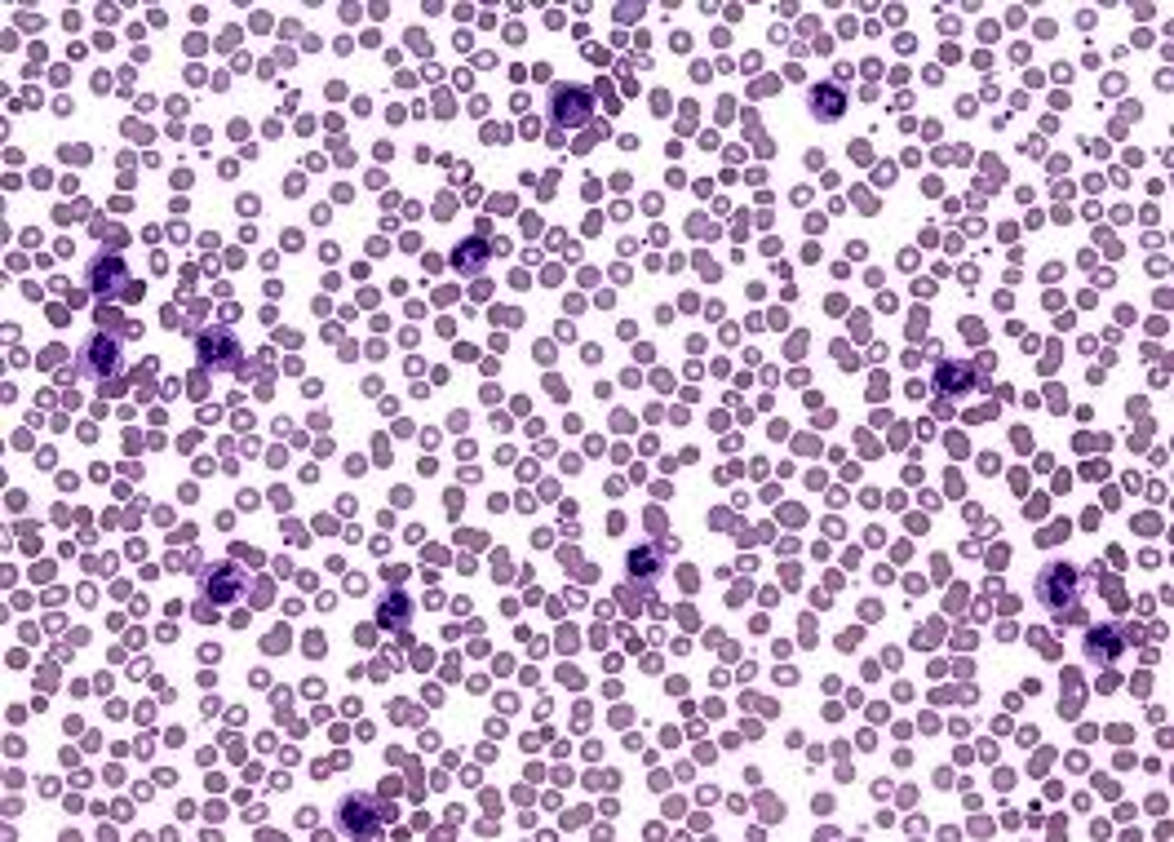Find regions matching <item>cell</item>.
<instances>
[{"instance_id": "6da1fadb", "label": "cell", "mask_w": 1174, "mask_h": 842, "mask_svg": "<svg viewBox=\"0 0 1174 842\" xmlns=\"http://www.w3.org/2000/svg\"><path fill=\"white\" fill-rule=\"evenodd\" d=\"M1077 594H1081V577H1077L1073 563H1050V568L1037 572V599H1042L1059 621H1086L1081 608L1073 603Z\"/></svg>"}, {"instance_id": "7a4b0ae2", "label": "cell", "mask_w": 1174, "mask_h": 842, "mask_svg": "<svg viewBox=\"0 0 1174 842\" xmlns=\"http://www.w3.org/2000/svg\"><path fill=\"white\" fill-rule=\"evenodd\" d=\"M125 368V351H120V337L111 333H89V342L80 346V373L94 377V382H111V377Z\"/></svg>"}, {"instance_id": "3957f363", "label": "cell", "mask_w": 1174, "mask_h": 842, "mask_svg": "<svg viewBox=\"0 0 1174 842\" xmlns=\"http://www.w3.org/2000/svg\"><path fill=\"white\" fill-rule=\"evenodd\" d=\"M594 98L585 85H554L550 89V125L554 129H581L590 125Z\"/></svg>"}, {"instance_id": "277c9868", "label": "cell", "mask_w": 1174, "mask_h": 842, "mask_svg": "<svg viewBox=\"0 0 1174 842\" xmlns=\"http://www.w3.org/2000/svg\"><path fill=\"white\" fill-rule=\"evenodd\" d=\"M89 289H94L102 302H111V297H138L142 289L138 284H129V266L120 253H102V258L89 262Z\"/></svg>"}, {"instance_id": "5b68a950", "label": "cell", "mask_w": 1174, "mask_h": 842, "mask_svg": "<svg viewBox=\"0 0 1174 842\" xmlns=\"http://www.w3.org/2000/svg\"><path fill=\"white\" fill-rule=\"evenodd\" d=\"M244 590H249V577H244L235 563H213V568L204 572V599L209 603H235V599H244Z\"/></svg>"}, {"instance_id": "8992f818", "label": "cell", "mask_w": 1174, "mask_h": 842, "mask_svg": "<svg viewBox=\"0 0 1174 842\" xmlns=\"http://www.w3.org/2000/svg\"><path fill=\"white\" fill-rule=\"evenodd\" d=\"M381 807L373 794H350L346 803H342V829L346 834H355V838H377V816H381Z\"/></svg>"}, {"instance_id": "52a82bcc", "label": "cell", "mask_w": 1174, "mask_h": 842, "mask_svg": "<svg viewBox=\"0 0 1174 842\" xmlns=\"http://www.w3.org/2000/svg\"><path fill=\"white\" fill-rule=\"evenodd\" d=\"M200 355L209 368H235L240 364V346L231 342V333L226 328H213V333L200 337Z\"/></svg>"}, {"instance_id": "ba28073f", "label": "cell", "mask_w": 1174, "mask_h": 842, "mask_svg": "<svg viewBox=\"0 0 1174 842\" xmlns=\"http://www.w3.org/2000/svg\"><path fill=\"white\" fill-rule=\"evenodd\" d=\"M847 111V94L838 85H816L811 89V116L816 120H838Z\"/></svg>"}, {"instance_id": "9c48e42d", "label": "cell", "mask_w": 1174, "mask_h": 842, "mask_svg": "<svg viewBox=\"0 0 1174 842\" xmlns=\"http://www.w3.org/2000/svg\"><path fill=\"white\" fill-rule=\"evenodd\" d=\"M1117 648H1121V634L1112 630V625H1099V630L1086 634V656H1090V661L1108 665L1112 656H1117Z\"/></svg>"}, {"instance_id": "30bf717a", "label": "cell", "mask_w": 1174, "mask_h": 842, "mask_svg": "<svg viewBox=\"0 0 1174 842\" xmlns=\"http://www.w3.org/2000/svg\"><path fill=\"white\" fill-rule=\"evenodd\" d=\"M483 262H488V249H483V240H466V244H457V253H452V266H457L461 275L483 271Z\"/></svg>"}, {"instance_id": "8fae6325", "label": "cell", "mask_w": 1174, "mask_h": 842, "mask_svg": "<svg viewBox=\"0 0 1174 842\" xmlns=\"http://www.w3.org/2000/svg\"><path fill=\"white\" fill-rule=\"evenodd\" d=\"M630 572L638 581H652L656 572H661V554H656V546H638L630 554Z\"/></svg>"}, {"instance_id": "7c38bea8", "label": "cell", "mask_w": 1174, "mask_h": 842, "mask_svg": "<svg viewBox=\"0 0 1174 842\" xmlns=\"http://www.w3.org/2000/svg\"><path fill=\"white\" fill-rule=\"evenodd\" d=\"M377 621L386 625V630H404V621H408V599H404V594H390V599L381 603Z\"/></svg>"}, {"instance_id": "4fadbf2b", "label": "cell", "mask_w": 1174, "mask_h": 842, "mask_svg": "<svg viewBox=\"0 0 1174 842\" xmlns=\"http://www.w3.org/2000/svg\"><path fill=\"white\" fill-rule=\"evenodd\" d=\"M944 377H949V390H953V395H962L966 382H971V368H966V364H949V368H940V382H944Z\"/></svg>"}]
</instances>
